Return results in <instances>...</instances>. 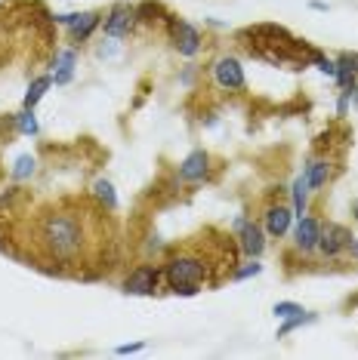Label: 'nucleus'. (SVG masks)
<instances>
[{
  "instance_id": "nucleus-1",
  "label": "nucleus",
  "mask_w": 358,
  "mask_h": 360,
  "mask_svg": "<svg viewBox=\"0 0 358 360\" xmlns=\"http://www.w3.org/2000/svg\"><path fill=\"white\" fill-rule=\"evenodd\" d=\"M102 222L105 207H93L90 200L68 198L59 200L56 207L40 212L31 243L40 262L59 268L65 274H80L87 265L102 259Z\"/></svg>"
},
{
  "instance_id": "nucleus-2",
  "label": "nucleus",
  "mask_w": 358,
  "mask_h": 360,
  "mask_svg": "<svg viewBox=\"0 0 358 360\" xmlns=\"http://www.w3.org/2000/svg\"><path fill=\"white\" fill-rule=\"evenodd\" d=\"M210 237H214V228H207L183 250L170 252L164 277L176 296H195L204 286H216L223 277H232L235 262H238V247L229 234H216V240H210Z\"/></svg>"
},
{
  "instance_id": "nucleus-3",
  "label": "nucleus",
  "mask_w": 358,
  "mask_h": 360,
  "mask_svg": "<svg viewBox=\"0 0 358 360\" xmlns=\"http://www.w3.org/2000/svg\"><path fill=\"white\" fill-rule=\"evenodd\" d=\"M241 40H247V50L257 53L259 59L272 62V65H294V68H303L306 59H315L319 50H309L306 40H297L294 34H288L278 25H257L241 31Z\"/></svg>"
},
{
  "instance_id": "nucleus-4",
  "label": "nucleus",
  "mask_w": 358,
  "mask_h": 360,
  "mask_svg": "<svg viewBox=\"0 0 358 360\" xmlns=\"http://www.w3.org/2000/svg\"><path fill=\"white\" fill-rule=\"evenodd\" d=\"M167 31H170V44L176 46L179 56H195L201 50V34L192 22H183V19H176V15H170Z\"/></svg>"
},
{
  "instance_id": "nucleus-5",
  "label": "nucleus",
  "mask_w": 358,
  "mask_h": 360,
  "mask_svg": "<svg viewBox=\"0 0 358 360\" xmlns=\"http://www.w3.org/2000/svg\"><path fill=\"white\" fill-rule=\"evenodd\" d=\"M161 274L164 271L158 265H136L124 281V292H130V296H152V292H158Z\"/></svg>"
},
{
  "instance_id": "nucleus-6",
  "label": "nucleus",
  "mask_w": 358,
  "mask_h": 360,
  "mask_svg": "<svg viewBox=\"0 0 358 360\" xmlns=\"http://www.w3.org/2000/svg\"><path fill=\"white\" fill-rule=\"evenodd\" d=\"M136 25V6H130V4H115L109 13H105V19H102V28H105V37H127L130 31H133Z\"/></svg>"
},
{
  "instance_id": "nucleus-7",
  "label": "nucleus",
  "mask_w": 358,
  "mask_h": 360,
  "mask_svg": "<svg viewBox=\"0 0 358 360\" xmlns=\"http://www.w3.org/2000/svg\"><path fill=\"white\" fill-rule=\"evenodd\" d=\"M349 243H352V234H349V228H346V225L331 222L328 228H321V240H319V247H321L324 256L337 259L343 250H349Z\"/></svg>"
},
{
  "instance_id": "nucleus-8",
  "label": "nucleus",
  "mask_w": 358,
  "mask_h": 360,
  "mask_svg": "<svg viewBox=\"0 0 358 360\" xmlns=\"http://www.w3.org/2000/svg\"><path fill=\"white\" fill-rule=\"evenodd\" d=\"M214 77H216V84L226 89H244V84H247L241 62L232 59V56H223V59L214 62Z\"/></svg>"
},
{
  "instance_id": "nucleus-9",
  "label": "nucleus",
  "mask_w": 358,
  "mask_h": 360,
  "mask_svg": "<svg viewBox=\"0 0 358 360\" xmlns=\"http://www.w3.org/2000/svg\"><path fill=\"white\" fill-rule=\"evenodd\" d=\"M102 25V13L90 10V13H71L68 22V40L71 44H87L90 34Z\"/></svg>"
},
{
  "instance_id": "nucleus-10",
  "label": "nucleus",
  "mask_w": 358,
  "mask_h": 360,
  "mask_svg": "<svg viewBox=\"0 0 358 360\" xmlns=\"http://www.w3.org/2000/svg\"><path fill=\"white\" fill-rule=\"evenodd\" d=\"M235 234H238L241 250L247 252V256H259V252L266 250L263 228H259L257 222H250V219H238V222H235Z\"/></svg>"
},
{
  "instance_id": "nucleus-11",
  "label": "nucleus",
  "mask_w": 358,
  "mask_h": 360,
  "mask_svg": "<svg viewBox=\"0 0 358 360\" xmlns=\"http://www.w3.org/2000/svg\"><path fill=\"white\" fill-rule=\"evenodd\" d=\"M207 169H210V154L192 151L189 158L179 163V179L183 182H201V179H207Z\"/></svg>"
},
{
  "instance_id": "nucleus-12",
  "label": "nucleus",
  "mask_w": 358,
  "mask_h": 360,
  "mask_svg": "<svg viewBox=\"0 0 358 360\" xmlns=\"http://www.w3.org/2000/svg\"><path fill=\"white\" fill-rule=\"evenodd\" d=\"M319 240H321V222L312 216H300V225H297V234H294L297 250L309 252V250L319 247Z\"/></svg>"
},
{
  "instance_id": "nucleus-13",
  "label": "nucleus",
  "mask_w": 358,
  "mask_h": 360,
  "mask_svg": "<svg viewBox=\"0 0 358 360\" xmlns=\"http://www.w3.org/2000/svg\"><path fill=\"white\" fill-rule=\"evenodd\" d=\"M75 65H78V53H75V50H62V53H56V59H53V68H56L53 80H56V84H59V86L71 84Z\"/></svg>"
},
{
  "instance_id": "nucleus-14",
  "label": "nucleus",
  "mask_w": 358,
  "mask_h": 360,
  "mask_svg": "<svg viewBox=\"0 0 358 360\" xmlns=\"http://www.w3.org/2000/svg\"><path fill=\"white\" fill-rule=\"evenodd\" d=\"M290 210L288 207H268L266 210V231L272 234V237H284L288 234V228H290Z\"/></svg>"
},
{
  "instance_id": "nucleus-15",
  "label": "nucleus",
  "mask_w": 358,
  "mask_h": 360,
  "mask_svg": "<svg viewBox=\"0 0 358 360\" xmlns=\"http://www.w3.org/2000/svg\"><path fill=\"white\" fill-rule=\"evenodd\" d=\"M328 176H331V163L328 160H309V167L303 173L309 188H321L324 182H328Z\"/></svg>"
},
{
  "instance_id": "nucleus-16",
  "label": "nucleus",
  "mask_w": 358,
  "mask_h": 360,
  "mask_svg": "<svg viewBox=\"0 0 358 360\" xmlns=\"http://www.w3.org/2000/svg\"><path fill=\"white\" fill-rule=\"evenodd\" d=\"M50 86H53V77H50V75H44V77H35V84L28 86V93H25V102H22V105L35 111V105H37L40 99H44V93H47V89H50Z\"/></svg>"
},
{
  "instance_id": "nucleus-17",
  "label": "nucleus",
  "mask_w": 358,
  "mask_h": 360,
  "mask_svg": "<svg viewBox=\"0 0 358 360\" xmlns=\"http://www.w3.org/2000/svg\"><path fill=\"white\" fill-rule=\"evenodd\" d=\"M93 194H96V200H99L109 212H115V210H118V198H115V188H111V182L99 179V182L93 185Z\"/></svg>"
},
{
  "instance_id": "nucleus-18",
  "label": "nucleus",
  "mask_w": 358,
  "mask_h": 360,
  "mask_svg": "<svg viewBox=\"0 0 358 360\" xmlns=\"http://www.w3.org/2000/svg\"><path fill=\"white\" fill-rule=\"evenodd\" d=\"M16 129H19L22 136H37L35 111H31V108H22V114H16Z\"/></svg>"
},
{
  "instance_id": "nucleus-19",
  "label": "nucleus",
  "mask_w": 358,
  "mask_h": 360,
  "mask_svg": "<svg viewBox=\"0 0 358 360\" xmlns=\"http://www.w3.org/2000/svg\"><path fill=\"white\" fill-rule=\"evenodd\" d=\"M306 323H315V314H306V311H303V314L288 317V323H284L281 330H278V339H284V335H290L294 330H300V326H306Z\"/></svg>"
},
{
  "instance_id": "nucleus-20",
  "label": "nucleus",
  "mask_w": 358,
  "mask_h": 360,
  "mask_svg": "<svg viewBox=\"0 0 358 360\" xmlns=\"http://www.w3.org/2000/svg\"><path fill=\"white\" fill-rule=\"evenodd\" d=\"M306 191H309V182L300 176L294 182V210H297V216H303V210H306Z\"/></svg>"
},
{
  "instance_id": "nucleus-21",
  "label": "nucleus",
  "mask_w": 358,
  "mask_h": 360,
  "mask_svg": "<svg viewBox=\"0 0 358 360\" xmlns=\"http://www.w3.org/2000/svg\"><path fill=\"white\" fill-rule=\"evenodd\" d=\"M31 173H35V158H31V154H22L13 167V179H28Z\"/></svg>"
},
{
  "instance_id": "nucleus-22",
  "label": "nucleus",
  "mask_w": 358,
  "mask_h": 360,
  "mask_svg": "<svg viewBox=\"0 0 358 360\" xmlns=\"http://www.w3.org/2000/svg\"><path fill=\"white\" fill-rule=\"evenodd\" d=\"M272 311H275V317H281V321H288V317H294V314H303V308H300L297 302H278Z\"/></svg>"
},
{
  "instance_id": "nucleus-23",
  "label": "nucleus",
  "mask_w": 358,
  "mask_h": 360,
  "mask_svg": "<svg viewBox=\"0 0 358 360\" xmlns=\"http://www.w3.org/2000/svg\"><path fill=\"white\" fill-rule=\"evenodd\" d=\"M263 271V265L259 262H250V265H244V268H235L232 271V281H244V277H254V274H259Z\"/></svg>"
},
{
  "instance_id": "nucleus-24",
  "label": "nucleus",
  "mask_w": 358,
  "mask_h": 360,
  "mask_svg": "<svg viewBox=\"0 0 358 360\" xmlns=\"http://www.w3.org/2000/svg\"><path fill=\"white\" fill-rule=\"evenodd\" d=\"M142 348H145V342H133V345H118L115 354L124 357V354H136V351H142Z\"/></svg>"
},
{
  "instance_id": "nucleus-25",
  "label": "nucleus",
  "mask_w": 358,
  "mask_h": 360,
  "mask_svg": "<svg viewBox=\"0 0 358 360\" xmlns=\"http://www.w3.org/2000/svg\"><path fill=\"white\" fill-rule=\"evenodd\" d=\"M349 252H352V256L358 259V240H355V243H349Z\"/></svg>"
},
{
  "instance_id": "nucleus-26",
  "label": "nucleus",
  "mask_w": 358,
  "mask_h": 360,
  "mask_svg": "<svg viewBox=\"0 0 358 360\" xmlns=\"http://www.w3.org/2000/svg\"><path fill=\"white\" fill-rule=\"evenodd\" d=\"M355 219H358V203H355Z\"/></svg>"
}]
</instances>
